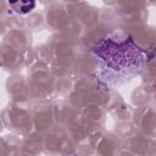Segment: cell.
<instances>
[{"instance_id":"cell-1","label":"cell","mask_w":156,"mask_h":156,"mask_svg":"<svg viewBox=\"0 0 156 156\" xmlns=\"http://www.w3.org/2000/svg\"><path fill=\"white\" fill-rule=\"evenodd\" d=\"M91 54L96 60L101 79L112 85L133 78L144 62V54L132 38L107 37L91 49Z\"/></svg>"},{"instance_id":"cell-2","label":"cell","mask_w":156,"mask_h":156,"mask_svg":"<svg viewBox=\"0 0 156 156\" xmlns=\"http://www.w3.org/2000/svg\"><path fill=\"white\" fill-rule=\"evenodd\" d=\"M11 10L18 15H26L34 10L35 0H9Z\"/></svg>"}]
</instances>
